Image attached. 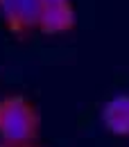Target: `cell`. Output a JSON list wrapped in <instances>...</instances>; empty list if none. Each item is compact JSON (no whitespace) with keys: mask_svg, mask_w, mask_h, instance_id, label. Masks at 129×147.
I'll use <instances>...</instances> for the list:
<instances>
[{"mask_svg":"<svg viewBox=\"0 0 129 147\" xmlns=\"http://www.w3.org/2000/svg\"><path fill=\"white\" fill-rule=\"evenodd\" d=\"M41 11H43L41 0H14L11 25H16V27H34V25H38Z\"/></svg>","mask_w":129,"mask_h":147,"instance_id":"obj_4","label":"cell"},{"mask_svg":"<svg viewBox=\"0 0 129 147\" xmlns=\"http://www.w3.org/2000/svg\"><path fill=\"white\" fill-rule=\"evenodd\" d=\"M0 138L9 147L32 145L36 138V113L25 97L0 102Z\"/></svg>","mask_w":129,"mask_h":147,"instance_id":"obj_1","label":"cell"},{"mask_svg":"<svg viewBox=\"0 0 129 147\" xmlns=\"http://www.w3.org/2000/svg\"><path fill=\"white\" fill-rule=\"evenodd\" d=\"M38 27L48 34H59L73 27V9L70 5H59V7H43Z\"/></svg>","mask_w":129,"mask_h":147,"instance_id":"obj_3","label":"cell"},{"mask_svg":"<svg viewBox=\"0 0 129 147\" xmlns=\"http://www.w3.org/2000/svg\"><path fill=\"white\" fill-rule=\"evenodd\" d=\"M25 147H32V145H25Z\"/></svg>","mask_w":129,"mask_h":147,"instance_id":"obj_7","label":"cell"},{"mask_svg":"<svg viewBox=\"0 0 129 147\" xmlns=\"http://www.w3.org/2000/svg\"><path fill=\"white\" fill-rule=\"evenodd\" d=\"M43 7H59V5H68V0H41Z\"/></svg>","mask_w":129,"mask_h":147,"instance_id":"obj_5","label":"cell"},{"mask_svg":"<svg viewBox=\"0 0 129 147\" xmlns=\"http://www.w3.org/2000/svg\"><path fill=\"white\" fill-rule=\"evenodd\" d=\"M0 147H9V145H5V143H2V145H0Z\"/></svg>","mask_w":129,"mask_h":147,"instance_id":"obj_6","label":"cell"},{"mask_svg":"<svg viewBox=\"0 0 129 147\" xmlns=\"http://www.w3.org/2000/svg\"><path fill=\"white\" fill-rule=\"evenodd\" d=\"M102 118H104V125L111 134L127 136L129 134V95H120V97L107 102Z\"/></svg>","mask_w":129,"mask_h":147,"instance_id":"obj_2","label":"cell"}]
</instances>
